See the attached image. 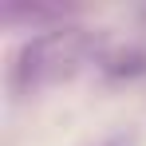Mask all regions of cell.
<instances>
[{
    "mask_svg": "<svg viewBox=\"0 0 146 146\" xmlns=\"http://www.w3.org/2000/svg\"><path fill=\"white\" fill-rule=\"evenodd\" d=\"M95 44H99V36L83 24H55V28H44L32 40H24L12 55V63H8L12 95H32L48 83L75 75Z\"/></svg>",
    "mask_w": 146,
    "mask_h": 146,
    "instance_id": "1",
    "label": "cell"
},
{
    "mask_svg": "<svg viewBox=\"0 0 146 146\" xmlns=\"http://www.w3.org/2000/svg\"><path fill=\"white\" fill-rule=\"evenodd\" d=\"M99 75L111 79V83H130V79H142L146 75V48L138 44H126V48H111L95 59Z\"/></svg>",
    "mask_w": 146,
    "mask_h": 146,
    "instance_id": "2",
    "label": "cell"
},
{
    "mask_svg": "<svg viewBox=\"0 0 146 146\" xmlns=\"http://www.w3.org/2000/svg\"><path fill=\"white\" fill-rule=\"evenodd\" d=\"M4 20H28V24H51L63 20V8L55 4H20V0H8L4 4Z\"/></svg>",
    "mask_w": 146,
    "mask_h": 146,
    "instance_id": "3",
    "label": "cell"
},
{
    "mask_svg": "<svg viewBox=\"0 0 146 146\" xmlns=\"http://www.w3.org/2000/svg\"><path fill=\"white\" fill-rule=\"evenodd\" d=\"M99 146H134V134H130V130H119V134H111V138H103Z\"/></svg>",
    "mask_w": 146,
    "mask_h": 146,
    "instance_id": "4",
    "label": "cell"
}]
</instances>
